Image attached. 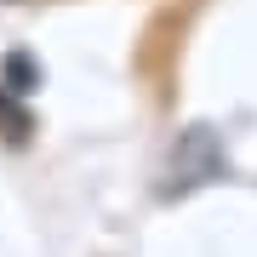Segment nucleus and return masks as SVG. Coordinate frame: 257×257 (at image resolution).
<instances>
[{
	"mask_svg": "<svg viewBox=\"0 0 257 257\" xmlns=\"http://www.w3.org/2000/svg\"><path fill=\"white\" fill-rule=\"evenodd\" d=\"M223 172V149H217V132H183L172 149V166H166V200H177L183 189L194 183H206V177H217Z\"/></svg>",
	"mask_w": 257,
	"mask_h": 257,
	"instance_id": "obj_1",
	"label": "nucleus"
}]
</instances>
